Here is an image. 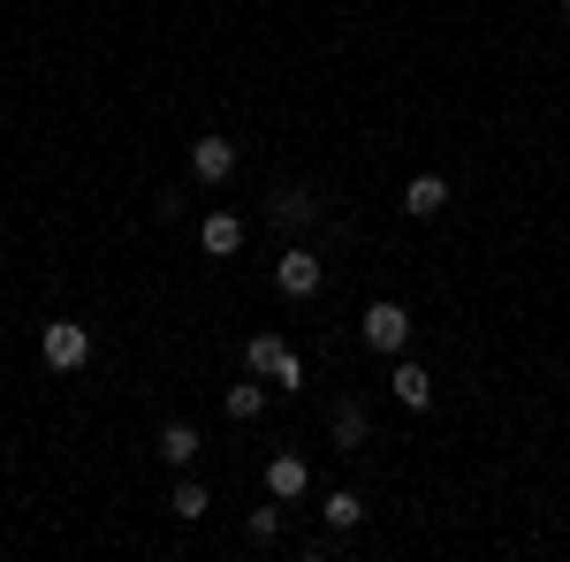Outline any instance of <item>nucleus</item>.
<instances>
[{"instance_id":"nucleus-16","label":"nucleus","mask_w":570,"mask_h":562,"mask_svg":"<svg viewBox=\"0 0 570 562\" xmlns=\"http://www.w3.org/2000/svg\"><path fill=\"white\" fill-rule=\"evenodd\" d=\"M274 388H282V395H297V388H305V357H297V349H289L282 365H274Z\"/></svg>"},{"instance_id":"nucleus-13","label":"nucleus","mask_w":570,"mask_h":562,"mask_svg":"<svg viewBox=\"0 0 570 562\" xmlns=\"http://www.w3.org/2000/svg\"><path fill=\"white\" fill-rule=\"evenodd\" d=\"M320 517H327V532H351V524H365V502H357L351 486H335V494H327V510H320Z\"/></svg>"},{"instance_id":"nucleus-10","label":"nucleus","mask_w":570,"mask_h":562,"mask_svg":"<svg viewBox=\"0 0 570 562\" xmlns=\"http://www.w3.org/2000/svg\"><path fill=\"white\" fill-rule=\"evenodd\" d=\"M282 357H289V343H282V335H274V327H266V335H252V343H244V365H252V373H259V381H274V365H282Z\"/></svg>"},{"instance_id":"nucleus-12","label":"nucleus","mask_w":570,"mask_h":562,"mask_svg":"<svg viewBox=\"0 0 570 562\" xmlns=\"http://www.w3.org/2000/svg\"><path fill=\"white\" fill-rule=\"evenodd\" d=\"M168 510H176L183 524H198V517H206V510H214V494H206L198 479H176V494H168Z\"/></svg>"},{"instance_id":"nucleus-15","label":"nucleus","mask_w":570,"mask_h":562,"mask_svg":"<svg viewBox=\"0 0 570 562\" xmlns=\"http://www.w3.org/2000/svg\"><path fill=\"white\" fill-rule=\"evenodd\" d=\"M335 448H365V411L357 403H335Z\"/></svg>"},{"instance_id":"nucleus-14","label":"nucleus","mask_w":570,"mask_h":562,"mask_svg":"<svg viewBox=\"0 0 570 562\" xmlns=\"http://www.w3.org/2000/svg\"><path fill=\"white\" fill-rule=\"evenodd\" d=\"M274 220H282V228H312V220H320V206H312L305 190H282V198H274Z\"/></svg>"},{"instance_id":"nucleus-7","label":"nucleus","mask_w":570,"mask_h":562,"mask_svg":"<svg viewBox=\"0 0 570 562\" xmlns=\"http://www.w3.org/2000/svg\"><path fill=\"white\" fill-rule=\"evenodd\" d=\"M403 214L411 220L449 214V175H411V183H403Z\"/></svg>"},{"instance_id":"nucleus-5","label":"nucleus","mask_w":570,"mask_h":562,"mask_svg":"<svg viewBox=\"0 0 570 562\" xmlns=\"http://www.w3.org/2000/svg\"><path fill=\"white\" fill-rule=\"evenodd\" d=\"M190 175H198L206 190H220V183L236 175V145H228V137H198V145H190Z\"/></svg>"},{"instance_id":"nucleus-1","label":"nucleus","mask_w":570,"mask_h":562,"mask_svg":"<svg viewBox=\"0 0 570 562\" xmlns=\"http://www.w3.org/2000/svg\"><path fill=\"white\" fill-rule=\"evenodd\" d=\"M357 335H365L373 357H403V343H411V312H403L395 297H373V304H365V319H357Z\"/></svg>"},{"instance_id":"nucleus-6","label":"nucleus","mask_w":570,"mask_h":562,"mask_svg":"<svg viewBox=\"0 0 570 562\" xmlns=\"http://www.w3.org/2000/svg\"><path fill=\"white\" fill-rule=\"evenodd\" d=\"M198 456H206V433L190 426V418H168V426H160V464H176V472H190Z\"/></svg>"},{"instance_id":"nucleus-17","label":"nucleus","mask_w":570,"mask_h":562,"mask_svg":"<svg viewBox=\"0 0 570 562\" xmlns=\"http://www.w3.org/2000/svg\"><path fill=\"white\" fill-rule=\"evenodd\" d=\"M244 532H252V540H274V532H282V510H252V524H244Z\"/></svg>"},{"instance_id":"nucleus-11","label":"nucleus","mask_w":570,"mask_h":562,"mask_svg":"<svg viewBox=\"0 0 570 562\" xmlns=\"http://www.w3.org/2000/svg\"><path fill=\"white\" fill-rule=\"evenodd\" d=\"M220 411H228L236 426H244V418H259V411H266V388H259V373H252V381H236V388L220 395Z\"/></svg>"},{"instance_id":"nucleus-3","label":"nucleus","mask_w":570,"mask_h":562,"mask_svg":"<svg viewBox=\"0 0 570 562\" xmlns=\"http://www.w3.org/2000/svg\"><path fill=\"white\" fill-rule=\"evenodd\" d=\"M320 274H327V266H320V252H312V244H289V252L274 259V289H282V297H297V304H305L312 289H320Z\"/></svg>"},{"instance_id":"nucleus-18","label":"nucleus","mask_w":570,"mask_h":562,"mask_svg":"<svg viewBox=\"0 0 570 562\" xmlns=\"http://www.w3.org/2000/svg\"><path fill=\"white\" fill-rule=\"evenodd\" d=\"M563 16H570V0H563Z\"/></svg>"},{"instance_id":"nucleus-9","label":"nucleus","mask_w":570,"mask_h":562,"mask_svg":"<svg viewBox=\"0 0 570 562\" xmlns=\"http://www.w3.org/2000/svg\"><path fill=\"white\" fill-rule=\"evenodd\" d=\"M389 388H395L403 411H426V403H434V373H426V365H389Z\"/></svg>"},{"instance_id":"nucleus-8","label":"nucleus","mask_w":570,"mask_h":562,"mask_svg":"<svg viewBox=\"0 0 570 562\" xmlns=\"http://www.w3.org/2000/svg\"><path fill=\"white\" fill-rule=\"evenodd\" d=\"M198 244H206V259H236V252H244V220L236 214H206L198 220Z\"/></svg>"},{"instance_id":"nucleus-4","label":"nucleus","mask_w":570,"mask_h":562,"mask_svg":"<svg viewBox=\"0 0 570 562\" xmlns=\"http://www.w3.org/2000/svg\"><path fill=\"white\" fill-rule=\"evenodd\" d=\"M312 486V464L297 448H282V456H266V502H297Z\"/></svg>"},{"instance_id":"nucleus-2","label":"nucleus","mask_w":570,"mask_h":562,"mask_svg":"<svg viewBox=\"0 0 570 562\" xmlns=\"http://www.w3.org/2000/svg\"><path fill=\"white\" fill-rule=\"evenodd\" d=\"M39 357L53 365V373H85L91 365V327H77V319H46L39 327Z\"/></svg>"}]
</instances>
